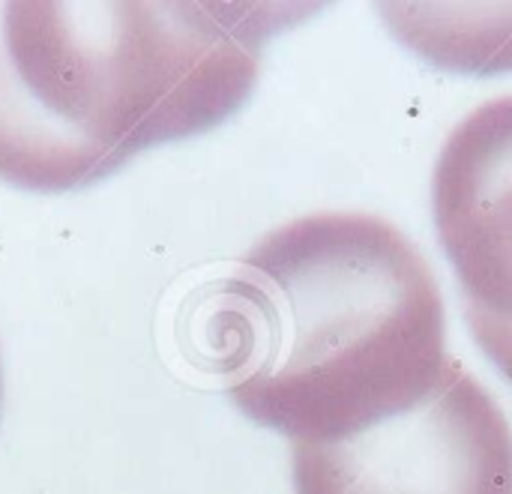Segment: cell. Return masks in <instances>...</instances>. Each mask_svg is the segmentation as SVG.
<instances>
[{
	"instance_id": "4",
	"label": "cell",
	"mask_w": 512,
	"mask_h": 494,
	"mask_svg": "<svg viewBox=\"0 0 512 494\" xmlns=\"http://www.w3.org/2000/svg\"><path fill=\"white\" fill-rule=\"evenodd\" d=\"M432 201L471 333L512 384V93L483 102L453 129Z\"/></svg>"
},
{
	"instance_id": "2",
	"label": "cell",
	"mask_w": 512,
	"mask_h": 494,
	"mask_svg": "<svg viewBox=\"0 0 512 494\" xmlns=\"http://www.w3.org/2000/svg\"><path fill=\"white\" fill-rule=\"evenodd\" d=\"M291 3L0 0V183L69 192L252 93Z\"/></svg>"
},
{
	"instance_id": "3",
	"label": "cell",
	"mask_w": 512,
	"mask_h": 494,
	"mask_svg": "<svg viewBox=\"0 0 512 494\" xmlns=\"http://www.w3.org/2000/svg\"><path fill=\"white\" fill-rule=\"evenodd\" d=\"M297 494H512V429L453 360L417 402L330 441L291 447Z\"/></svg>"
},
{
	"instance_id": "1",
	"label": "cell",
	"mask_w": 512,
	"mask_h": 494,
	"mask_svg": "<svg viewBox=\"0 0 512 494\" xmlns=\"http://www.w3.org/2000/svg\"><path fill=\"white\" fill-rule=\"evenodd\" d=\"M231 402L297 444H330L426 396L447 354L420 249L369 213H312L264 234L213 297Z\"/></svg>"
}]
</instances>
